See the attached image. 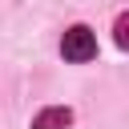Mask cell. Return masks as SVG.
<instances>
[{
    "mask_svg": "<svg viewBox=\"0 0 129 129\" xmlns=\"http://www.w3.org/2000/svg\"><path fill=\"white\" fill-rule=\"evenodd\" d=\"M69 125H73V109H64V105L40 109V113L32 117V129H69Z\"/></svg>",
    "mask_w": 129,
    "mask_h": 129,
    "instance_id": "cell-2",
    "label": "cell"
},
{
    "mask_svg": "<svg viewBox=\"0 0 129 129\" xmlns=\"http://www.w3.org/2000/svg\"><path fill=\"white\" fill-rule=\"evenodd\" d=\"M113 40H117V48H129V12L117 16V24H113Z\"/></svg>",
    "mask_w": 129,
    "mask_h": 129,
    "instance_id": "cell-3",
    "label": "cell"
},
{
    "mask_svg": "<svg viewBox=\"0 0 129 129\" xmlns=\"http://www.w3.org/2000/svg\"><path fill=\"white\" fill-rule=\"evenodd\" d=\"M60 52H64V60H73V64L93 60V56H97V36H93V28L73 24V28L60 36Z\"/></svg>",
    "mask_w": 129,
    "mask_h": 129,
    "instance_id": "cell-1",
    "label": "cell"
}]
</instances>
